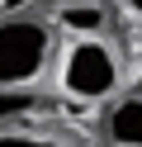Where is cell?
Here are the masks:
<instances>
[{
    "instance_id": "6",
    "label": "cell",
    "mask_w": 142,
    "mask_h": 147,
    "mask_svg": "<svg viewBox=\"0 0 142 147\" xmlns=\"http://www.w3.org/2000/svg\"><path fill=\"white\" fill-rule=\"evenodd\" d=\"M123 5H128V10H133V14L142 19V0H123Z\"/></svg>"
},
{
    "instance_id": "4",
    "label": "cell",
    "mask_w": 142,
    "mask_h": 147,
    "mask_svg": "<svg viewBox=\"0 0 142 147\" xmlns=\"http://www.w3.org/2000/svg\"><path fill=\"white\" fill-rule=\"evenodd\" d=\"M100 133L109 147H142V90L114 95V105L104 109Z\"/></svg>"
},
{
    "instance_id": "3",
    "label": "cell",
    "mask_w": 142,
    "mask_h": 147,
    "mask_svg": "<svg viewBox=\"0 0 142 147\" xmlns=\"http://www.w3.org/2000/svg\"><path fill=\"white\" fill-rule=\"evenodd\" d=\"M47 24L66 38H104L114 24V10L109 0H66V5L47 10Z\"/></svg>"
},
{
    "instance_id": "7",
    "label": "cell",
    "mask_w": 142,
    "mask_h": 147,
    "mask_svg": "<svg viewBox=\"0 0 142 147\" xmlns=\"http://www.w3.org/2000/svg\"><path fill=\"white\" fill-rule=\"evenodd\" d=\"M52 5H66V0H52Z\"/></svg>"
},
{
    "instance_id": "1",
    "label": "cell",
    "mask_w": 142,
    "mask_h": 147,
    "mask_svg": "<svg viewBox=\"0 0 142 147\" xmlns=\"http://www.w3.org/2000/svg\"><path fill=\"white\" fill-rule=\"evenodd\" d=\"M52 76L66 100L100 105V100H114L123 86V52L109 38H66L52 57Z\"/></svg>"
},
{
    "instance_id": "2",
    "label": "cell",
    "mask_w": 142,
    "mask_h": 147,
    "mask_svg": "<svg viewBox=\"0 0 142 147\" xmlns=\"http://www.w3.org/2000/svg\"><path fill=\"white\" fill-rule=\"evenodd\" d=\"M57 29L38 14L0 19V90H33L52 71Z\"/></svg>"
},
{
    "instance_id": "8",
    "label": "cell",
    "mask_w": 142,
    "mask_h": 147,
    "mask_svg": "<svg viewBox=\"0 0 142 147\" xmlns=\"http://www.w3.org/2000/svg\"><path fill=\"white\" fill-rule=\"evenodd\" d=\"M133 90H142V81H137V86H133Z\"/></svg>"
},
{
    "instance_id": "5",
    "label": "cell",
    "mask_w": 142,
    "mask_h": 147,
    "mask_svg": "<svg viewBox=\"0 0 142 147\" xmlns=\"http://www.w3.org/2000/svg\"><path fill=\"white\" fill-rule=\"evenodd\" d=\"M0 147H66V138L38 128H0Z\"/></svg>"
}]
</instances>
